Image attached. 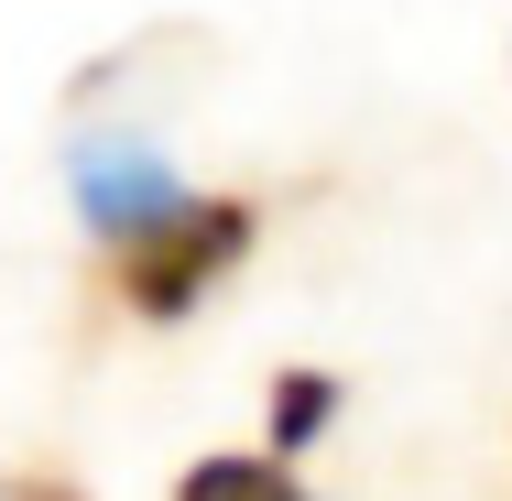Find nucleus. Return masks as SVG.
I'll use <instances>...</instances> for the list:
<instances>
[{
	"label": "nucleus",
	"instance_id": "f257e3e1",
	"mask_svg": "<svg viewBox=\"0 0 512 501\" xmlns=\"http://www.w3.org/2000/svg\"><path fill=\"white\" fill-rule=\"evenodd\" d=\"M251 207L240 197H175L153 229H131L120 240V295H131V316H186V305H207V284L251 251Z\"/></svg>",
	"mask_w": 512,
	"mask_h": 501
},
{
	"label": "nucleus",
	"instance_id": "f03ea898",
	"mask_svg": "<svg viewBox=\"0 0 512 501\" xmlns=\"http://www.w3.org/2000/svg\"><path fill=\"white\" fill-rule=\"evenodd\" d=\"M186 197L153 153H131V142H88L77 153V207H88V229H109V251L131 240V229H153L164 207Z\"/></svg>",
	"mask_w": 512,
	"mask_h": 501
},
{
	"label": "nucleus",
	"instance_id": "7ed1b4c3",
	"mask_svg": "<svg viewBox=\"0 0 512 501\" xmlns=\"http://www.w3.org/2000/svg\"><path fill=\"white\" fill-rule=\"evenodd\" d=\"M175 501H306V480L284 469V447H262V458H197Z\"/></svg>",
	"mask_w": 512,
	"mask_h": 501
},
{
	"label": "nucleus",
	"instance_id": "39448f33",
	"mask_svg": "<svg viewBox=\"0 0 512 501\" xmlns=\"http://www.w3.org/2000/svg\"><path fill=\"white\" fill-rule=\"evenodd\" d=\"M0 501H88V491H77V480H55V469H11Z\"/></svg>",
	"mask_w": 512,
	"mask_h": 501
},
{
	"label": "nucleus",
	"instance_id": "20e7f679",
	"mask_svg": "<svg viewBox=\"0 0 512 501\" xmlns=\"http://www.w3.org/2000/svg\"><path fill=\"white\" fill-rule=\"evenodd\" d=\"M327 414H338V382H327V371H295V382H284V403H273V447L295 458V447H306Z\"/></svg>",
	"mask_w": 512,
	"mask_h": 501
}]
</instances>
